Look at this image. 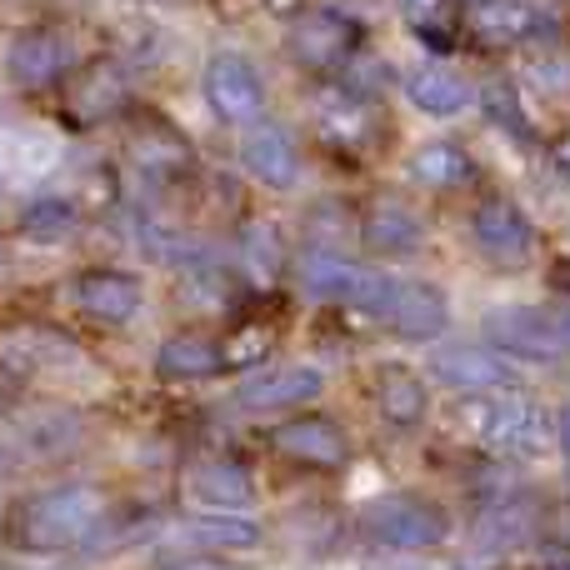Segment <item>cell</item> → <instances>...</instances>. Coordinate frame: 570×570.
Listing matches in <instances>:
<instances>
[{
	"instance_id": "obj_1",
	"label": "cell",
	"mask_w": 570,
	"mask_h": 570,
	"mask_svg": "<svg viewBox=\"0 0 570 570\" xmlns=\"http://www.w3.org/2000/svg\"><path fill=\"white\" fill-rule=\"evenodd\" d=\"M110 515V495L100 485L86 481H66L50 485V491H36L20 501L16 511V541L36 556L50 551H76V546L96 541V531Z\"/></svg>"
},
{
	"instance_id": "obj_2",
	"label": "cell",
	"mask_w": 570,
	"mask_h": 570,
	"mask_svg": "<svg viewBox=\"0 0 570 570\" xmlns=\"http://www.w3.org/2000/svg\"><path fill=\"white\" fill-rule=\"evenodd\" d=\"M355 311H365L371 321H381L385 331L405 335V341H431L451 321V305H445L441 285L415 281V276H375V271H365Z\"/></svg>"
},
{
	"instance_id": "obj_3",
	"label": "cell",
	"mask_w": 570,
	"mask_h": 570,
	"mask_svg": "<svg viewBox=\"0 0 570 570\" xmlns=\"http://www.w3.org/2000/svg\"><path fill=\"white\" fill-rule=\"evenodd\" d=\"M465 425L475 441L501 455H541L556 441V421L521 391H485L465 401Z\"/></svg>"
},
{
	"instance_id": "obj_4",
	"label": "cell",
	"mask_w": 570,
	"mask_h": 570,
	"mask_svg": "<svg viewBox=\"0 0 570 570\" xmlns=\"http://www.w3.org/2000/svg\"><path fill=\"white\" fill-rule=\"evenodd\" d=\"M485 341L521 361H566L570 355V301L566 305H495L485 315Z\"/></svg>"
},
{
	"instance_id": "obj_5",
	"label": "cell",
	"mask_w": 570,
	"mask_h": 570,
	"mask_svg": "<svg viewBox=\"0 0 570 570\" xmlns=\"http://www.w3.org/2000/svg\"><path fill=\"white\" fill-rule=\"evenodd\" d=\"M445 515L441 505L421 501V495H375L361 511V535L381 551H435L445 541Z\"/></svg>"
},
{
	"instance_id": "obj_6",
	"label": "cell",
	"mask_w": 570,
	"mask_h": 570,
	"mask_svg": "<svg viewBox=\"0 0 570 570\" xmlns=\"http://www.w3.org/2000/svg\"><path fill=\"white\" fill-rule=\"evenodd\" d=\"M355 46H361V26L331 6L301 10V16L291 20V30H285L291 60L301 70H315V76H321V70H341L345 60L355 56Z\"/></svg>"
},
{
	"instance_id": "obj_7",
	"label": "cell",
	"mask_w": 570,
	"mask_h": 570,
	"mask_svg": "<svg viewBox=\"0 0 570 570\" xmlns=\"http://www.w3.org/2000/svg\"><path fill=\"white\" fill-rule=\"evenodd\" d=\"M200 90H206V106L216 110L226 126H256L266 120V80L236 50H216L206 60V76H200Z\"/></svg>"
},
{
	"instance_id": "obj_8",
	"label": "cell",
	"mask_w": 570,
	"mask_h": 570,
	"mask_svg": "<svg viewBox=\"0 0 570 570\" xmlns=\"http://www.w3.org/2000/svg\"><path fill=\"white\" fill-rule=\"evenodd\" d=\"M76 70V46L70 36L50 26H30L20 36H10L6 46V80L16 90H46V86H60V80Z\"/></svg>"
},
{
	"instance_id": "obj_9",
	"label": "cell",
	"mask_w": 570,
	"mask_h": 570,
	"mask_svg": "<svg viewBox=\"0 0 570 570\" xmlns=\"http://www.w3.org/2000/svg\"><path fill=\"white\" fill-rule=\"evenodd\" d=\"M271 451L311 471H341L351 465V435L331 421V415H291V421L271 425Z\"/></svg>"
},
{
	"instance_id": "obj_10",
	"label": "cell",
	"mask_w": 570,
	"mask_h": 570,
	"mask_svg": "<svg viewBox=\"0 0 570 570\" xmlns=\"http://www.w3.org/2000/svg\"><path fill=\"white\" fill-rule=\"evenodd\" d=\"M325 391V371L321 365H271V371H256L236 385V405L240 411H256V415H285V411H301L311 405L315 395Z\"/></svg>"
},
{
	"instance_id": "obj_11",
	"label": "cell",
	"mask_w": 570,
	"mask_h": 570,
	"mask_svg": "<svg viewBox=\"0 0 570 570\" xmlns=\"http://www.w3.org/2000/svg\"><path fill=\"white\" fill-rule=\"evenodd\" d=\"M66 295L80 315H90V321H100V325H130L140 315V305H146V285H140V276L116 271V266L80 271V276L66 285Z\"/></svg>"
},
{
	"instance_id": "obj_12",
	"label": "cell",
	"mask_w": 570,
	"mask_h": 570,
	"mask_svg": "<svg viewBox=\"0 0 570 570\" xmlns=\"http://www.w3.org/2000/svg\"><path fill=\"white\" fill-rule=\"evenodd\" d=\"M431 375L455 395H485L515 385L511 355L495 345H441L431 351Z\"/></svg>"
},
{
	"instance_id": "obj_13",
	"label": "cell",
	"mask_w": 570,
	"mask_h": 570,
	"mask_svg": "<svg viewBox=\"0 0 570 570\" xmlns=\"http://www.w3.org/2000/svg\"><path fill=\"white\" fill-rule=\"evenodd\" d=\"M240 166H246L261 186L295 190V186H301L305 160H301L295 136L281 126V120H256V126L246 130V140H240Z\"/></svg>"
},
{
	"instance_id": "obj_14",
	"label": "cell",
	"mask_w": 570,
	"mask_h": 570,
	"mask_svg": "<svg viewBox=\"0 0 570 570\" xmlns=\"http://www.w3.org/2000/svg\"><path fill=\"white\" fill-rule=\"evenodd\" d=\"M471 240L485 250L491 261H525L531 256V246H535V226H531V216H525L515 200H505V196H491V200H481V206L471 210Z\"/></svg>"
},
{
	"instance_id": "obj_15",
	"label": "cell",
	"mask_w": 570,
	"mask_h": 570,
	"mask_svg": "<svg viewBox=\"0 0 570 570\" xmlns=\"http://www.w3.org/2000/svg\"><path fill=\"white\" fill-rule=\"evenodd\" d=\"M156 371L166 375V381H216V375L230 371L226 341H216V335H206V331H176L160 341Z\"/></svg>"
},
{
	"instance_id": "obj_16",
	"label": "cell",
	"mask_w": 570,
	"mask_h": 570,
	"mask_svg": "<svg viewBox=\"0 0 570 570\" xmlns=\"http://www.w3.org/2000/svg\"><path fill=\"white\" fill-rule=\"evenodd\" d=\"M315 126H321V136L331 140V146L361 150L365 140L375 136V110H371V100H365L361 90L331 86V90L315 96Z\"/></svg>"
},
{
	"instance_id": "obj_17",
	"label": "cell",
	"mask_w": 570,
	"mask_h": 570,
	"mask_svg": "<svg viewBox=\"0 0 570 570\" xmlns=\"http://www.w3.org/2000/svg\"><path fill=\"white\" fill-rule=\"evenodd\" d=\"M120 106H126V76H120V66L96 60V66H80L76 76H70V86H66L70 120H80V126H100V120H110Z\"/></svg>"
},
{
	"instance_id": "obj_18",
	"label": "cell",
	"mask_w": 570,
	"mask_h": 570,
	"mask_svg": "<svg viewBox=\"0 0 570 570\" xmlns=\"http://www.w3.org/2000/svg\"><path fill=\"white\" fill-rule=\"evenodd\" d=\"M295 276H301V285L311 295H321V301H345V305H355V295H361V285H365V271L355 266L351 256H341V246H321V240H311V246L301 250Z\"/></svg>"
},
{
	"instance_id": "obj_19",
	"label": "cell",
	"mask_w": 570,
	"mask_h": 570,
	"mask_svg": "<svg viewBox=\"0 0 570 570\" xmlns=\"http://www.w3.org/2000/svg\"><path fill=\"white\" fill-rule=\"evenodd\" d=\"M375 411L395 431H415L425 421V411H431V391H425V381L411 365H381L375 371Z\"/></svg>"
},
{
	"instance_id": "obj_20",
	"label": "cell",
	"mask_w": 570,
	"mask_h": 570,
	"mask_svg": "<svg viewBox=\"0 0 570 570\" xmlns=\"http://www.w3.org/2000/svg\"><path fill=\"white\" fill-rule=\"evenodd\" d=\"M361 240L375 250V256H411V250H421L425 226L411 206H401V200H375V206L361 216Z\"/></svg>"
},
{
	"instance_id": "obj_21",
	"label": "cell",
	"mask_w": 570,
	"mask_h": 570,
	"mask_svg": "<svg viewBox=\"0 0 570 570\" xmlns=\"http://www.w3.org/2000/svg\"><path fill=\"white\" fill-rule=\"evenodd\" d=\"M130 160L156 180H176V176H190V170H196V150H190V140L180 136V130L160 126V120L156 126H140L136 136H130Z\"/></svg>"
},
{
	"instance_id": "obj_22",
	"label": "cell",
	"mask_w": 570,
	"mask_h": 570,
	"mask_svg": "<svg viewBox=\"0 0 570 570\" xmlns=\"http://www.w3.org/2000/svg\"><path fill=\"white\" fill-rule=\"evenodd\" d=\"M405 100H411L421 116L451 120L471 106V86H465L451 66H415L411 76H405Z\"/></svg>"
},
{
	"instance_id": "obj_23",
	"label": "cell",
	"mask_w": 570,
	"mask_h": 570,
	"mask_svg": "<svg viewBox=\"0 0 570 570\" xmlns=\"http://www.w3.org/2000/svg\"><path fill=\"white\" fill-rule=\"evenodd\" d=\"M541 26H546V16L531 0H481L471 10V30L485 46H521V40L541 36Z\"/></svg>"
},
{
	"instance_id": "obj_24",
	"label": "cell",
	"mask_w": 570,
	"mask_h": 570,
	"mask_svg": "<svg viewBox=\"0 0 570 570\" xmlns=\"http://www.w3.org/2000/svg\"><path fill=\"white\" fill-rule=\"evenodd\" d=\"M180 541H196V546H210V551H256L261 546V525L246 521L236 511H200V515H186L176 525Z\"/></svg>"
},
{
	"instance_id": "obj_25",
	"label": "cell",
	"mask_w": 570,
	"mask_h": 570,
	"mask_svg": "<svg viewBox=\"0 0 570 570\" xmlns=\"http://www.w3.org/2000/svg\"><path fill=\"white\" fill-rule=\"evenodd\" d=\"M405 170H411V180L425 190H461L475 180V160L465 156L461 146H451V140H425Z\"/></svg>"
},
{
	"instance_id": "obj_26",
	"label": "cell",
	"mask_w": 570,
	"mask_h": 570,
	"mask_svg": "<svg viewBox=\"0 0 570 570\" xmlns=\"http://www.w3.org/2000/svg\"><path fill=\"white\" fill-rule=\"evenodd\" d=\"M190 485H196V495L206 505H216V511H240V505L256 501V481H250V471L240 461H206Z\"/></svg>"
},
{
	"instance_id": "obj_27",
	"label": "cell",
	"mask_w": 570,
	"mask_h": 570,
	"mask_svg": "<svg viewBox=\"0 0 570 570\" xmlns=\"http://www.w3.org/2000/svg\"><path fill=\"white\" fill-rule=\"evenodd\" d=\"M80 230V210L60 196H40L20 210V236L36 240V246H66Z\"/></svg>"
},
{
	"instance_id": "obj_28",
	"label": "cell",
	"mask_w": 570,
	"mask_h": 570,
	"mask_svg": "<svg viewBox=\"0 0 570 570\" xmlns=\"http://www.w3.org/2000/svg\"><path fill=\"white\" fill-rule=\"evenodd\" d=\"M240 266H246L250 281H261V285H276V281H281V271H285V246H281L276 226L256 220V226L240 230Z\"/></svg>"
},
{
	"instance_id": "obj_29",
	"label": "cell",
	"mask_w": 570,
	"mask_h": 570,
	"mask_svg": "<svg viewBox=\"0 0 570 570\" xmlns=\"http://www.w3.org/2000/svg\"><path fill=\"white\" fill-rule=\"evenodd\" d=\"M266 351H271V325H240V331L226 341L230 371H246V365H256Z\"/></svg>"
},
{
	"instance_id": "obj_30",
	"label": "cell",
	"mask_w": 570,
	"mask_h": 570,
	"mask_svg": "<svg viewBox=\"0 0 570 570\" xmlns=\"http://www.w3.org/2000/svg\"><path fill=\"white\" fill-rule=\"evenodd\" d=\"M485 110H491L495 120H501L505 130H515V136H525V116H521V100H515L511 86H485Z\"/></svg>"
},
{
	"instance_id": "obj_31",
	"label": "cell",
	"mask_w": 570,
	"mask_h": 570,
	"mask_svg": "<svg viewBox=\"0 0 570 570\" xmlns=\"http://www.w3.org/2000/svg\"><path fill=\"white\" fill-rule=\"evenodd\" d=\"M445 6H451V0H401L405 20H411L415 30H431V26H441V20H445Z\"/></svg>"
},
{
	"instance_id": "obj_32",
	"label": "cell",
	"mask_w": 570,
	"mask_h": 570,
	"mask_svg": "<svg viewBox=\"0 0 570 570\" xmlns=\"http://www.w3.org/2000/svg\"><path fill=\"white\" fill-rule=\"evenodd\" d=\"M156 570H236V566L220 561V556H170V561H160Z\"/></svg>"
},
{
	"instance_id": "obj_33",
	"label": "cell",
	"mask_w": 570,
	"mask_h": 570,
	"mask_svg": "<svg viewBox=\"0 0 570 570\" xmlns=\"http://www.w3.org/2000/svg\"><path fill=\"white\" fill-rule=\"evenodd\" d=\"M556 445H561V455L570 461V405H566L561 415H556Z\"/></svg>"
},
{
	"instance_id": "obj_34",
	"label": "cell",
	"mask_w": 570,
	"mask_h": 570,
	"mask_svg": "<svg viewBox=\"0 0 570 570\" xmlns=\"http://www.w3.org/2000/svg\"><path fill=\"white\" fill-rule=\"evenodd\" d=\"M556 546H561V551H570V511L561 515V521H556Z\"/></svg>"
},
{
	"instance_id": "obj_35",
	"label": "cell",
	"mask_w": 570,
	"mask_h": 570,
	"mask_svg": "<svg viewBox=\"0 0 570 570\" xmlns=\"http://www.w3.org/2000/svg\"><path fill=\"white\" fill-rule=\"evenodd\" d=\"M0 271H6V250H0Z\"/></svg>"
},
{
	"instance_id": "obj_36",
	"label": "cell",
	"mask_w": 570,
	"mask_h": 570,
	"mask_svg": "<svg viewBox=\"0 0 570 570\" xmlns=\"http://www.w3.org/2000/svg\"><path fill=\"white\" fill-rule=\"evenodd\" d=\"M0 190H6V176H0Z\"/></svg>"
}]
</instances>
